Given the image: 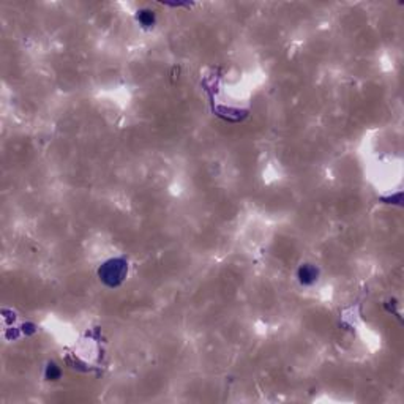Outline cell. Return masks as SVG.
<instances>
[{
  "mask_svg": "<svg viewBox=\"0 0 404 404\" xmlns=\"http://www.w3.org/2000/svg\"><path fill=\"white\" fill-rule=\"evenodd\" d=\"M128 272V264L123 261V259H111V261L104 262L100 270H98V276L100 280L109 287L119 286Z\"/></svg>",
  "mask_w": 404,
  "mask_h": 404,
  "instance_id": "obj_1",
  "label": "cell"
},
{
  "mask_svg": "<svg viewBox=\"0 0 404 404\" xmlns=\"http://www.w3.org/2000/svg\"><path fill=\"white\" fill-rule=\"evenodd\" d=\"M297 276H299V281L303 284V286H311L318 281V276H319V272L318 268L314 265H302L297 272Z\"/></svg>",
  "mask_w": 404,
  "mask_h": 404,
  "instance_id": "obj_2",
  "label": "cell"
},
{
  "mask_svg": "<svg viewBox=\"0 0 404 404\" xmlns=\"http://www.w3.org/2000/svg\"><path fill=\"white\" fill-rule=\"evenodd\" d=\"M138 21H139V24L142 27L149 29V27H152L155 24V13L150 11V10H141L138 13Z\"/></svg>",
  "mask_w": 404,
  "mask_h": 404,
  "instance_id": "obj_3",
  "label": "cell"
},
{
  "mask_svg": "<svg viewBox=\"0 0 404 404\" xmlns=\"http://www.w3.org/2000/svg\"><path fill=\"white\" fill-rule=\"evenodd\" d=\"M60 374H62V371L56 363H49L46 366V371H44V376H46L48 381H57L60 378Z\"/></svg>",
  "mask_w": 404,
  "mask_h": 404,
  "instance_id": "obj_4",
  "label": "cell"
}]
</instances>
